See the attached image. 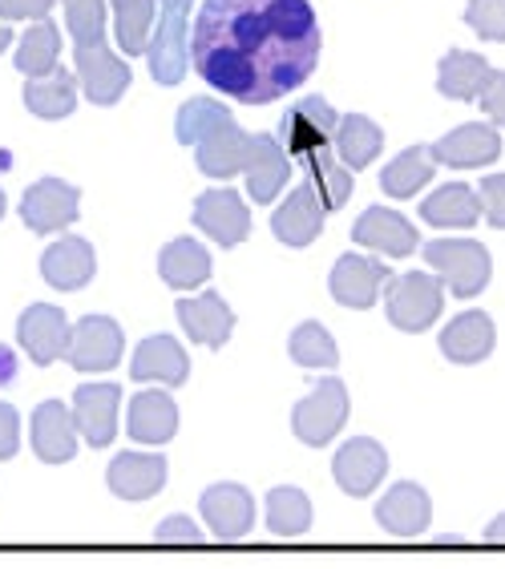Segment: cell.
<instances>
[{
  "label": "cell",
  "instance_id": "1",
  "mask_svg": "<svg viewBox=\"0 0 505 569\" xmlns=\"http://www.w3.org/2000/svg\"><path fill=\"white\" fill-rule=\"evenodd\" d=\"M319 17L308 0H202L190 66L227 101L287 98L319 61Z\"/></svg>",
  "mask_w": 505,
  "mask_h": 569
},
{
  "label": "cell",
  "instance_id": "2",
  "mask_svg": "<svg viewBox=\"0 0 505 569\" xmlns=\"http://www.w3.org/2000/svg\"><path fill=\"white\" fill-rule=\"evenodd\" d=\"M190 4L195 0H158V29L146 49L158 86H178L190 69Z\"/></svg>",
  "mask_w": 505,
  "mask_h": 569
},
{
  "label": "cell",
  "instance_id": "3",
  "mask_svg": "<svg viewBox=\"0 0 505 569\" xmlns=\"http://www.w3.org/2000/svg\"><path fill=\"white\" fill-rule=\"evenodd\" d=\"M425 263L433 267L440 283H449V291L457 299H473L482 296L489 287V251H485L477 239H433L425 242Z\"/></svg>",
  "mask_w": 505,
  "mask_h": 569
},
{
  "label": "cell",
  "instance_id": "4",
  "mask_svg": "<svg viewBox=\"0 0 505 569\" xmlns=\"http://www.w3.org/2000/svg\"><path fill=\"white\" fill-rule=\"evenodd\" d=\"M388 323L396 331H408V336H420L440 319V307H445V283H440L433 271H408L396 274L388 283Z\"/></svg>",
  "mask_w": 505,
  "mask_h": 569
},
{
  "label": "cell",
  "instance_id": "5",
  "mask_svg": "<svg viewBox=\"0 0 505 569\" xmlns=\"http://www.w3.org/2000/svg\"><path fill=\"white\" fill-rule=\"evenodd\" d=\"M348 420V388H344L336 376L331 380H319L311 388V396H304L296 408H291V432H296L304 445L311 449H324L336 432Z\"/></svg>",
  "mask_w": 505,
  "mask_h": 569
},
{
  "label": "cell",
  "instance_id": "6",
  "mask_svg": "<svg viewBox=\"0 0 505 569\" xmlns=\"http://www.w3.org/2000/svg\"><path fill=\"white\" fill-rule=\"evenodd\" d=\"M396 274L388 263H376V259H364V254H340L336 267H331V299L340 307H351V311H368L376 307V299L385 296L388 283Z\"/></svg>",
  "mask_w": 505,
  "mask_h": 569
},
{
  "label": "cell",
  "instance_id": "7",
  "mask_svg": "<svg viewBox=\"0 0 505 569\" xmlns=\"http://www.w3.org/2000/svg\"><path fill=\"white\" fill-rule=\"evenodd\" d=\"M69 336H73V328H69L66 311L53 303L24 307L21 319H17V340H21V348L29 351V360H33L37 368H49V363L66 360Z\"/></svg>",
  "mask_w": 505,
  "mask_h": 569
},
{
  "label": "cell",
  "instance_id": "8",
  "mask_svg": "<svg viewBox=\"0 0 505 569\" xmlns=\"http://www.w3.org/2000/svg\"><path fill=\"white\" fill-rule=\"evenodd\" d=\"M336 126H340V113L331 110V101H324V98L296 101V106L284 113V121H279V138H284V146H287V158H299V162H304L308 153L324 150V146L331 142Z\"/></svg>",
  "mask_w": 505,
  "mask_h": 569
},
{
  "label": "cell",
  "instance_id": "9",
  "mask_svg": "<svg viewBox=\"0 0 505 569\" xmlns=\"http://www.w3.org/2000/svg\"><path fill=\"white\" fill-rule=\"evenodd\" d=\"M81 214L78 187H69L61 178H37L21 198V219L37 234H53L61 227H73Z\"/></svg>",
  "mask_w": 505,
  "mask_h": 569
},
{
  "label": "cell",
  "instance_id": "10",
  "mask_svg": "<svg viewBox=\"0 0 505 569\" xmlns=\"http://www.w3.org/2000/svg\"><path fill=\"white\" fill-rule=\"evenodd\" d=\"M428 153L437 166L482 170V166H494L502 158V133H497V126H485V121H465V126H457L453 133L428 146Z\"/></svg>",
  "mask_w": 505,
  "mask_h": 569
},
{
  "label": "cell",
  "instance_id": "11",
  "mask_svg": "<svg viewBox=\"0 0 505 569\" xmlns=\"http://www.w3.org/2000/svg\"><path fill=\"white\" fill-rule=\"evenodd\" d=\"M126 348V336L110 316H86L78 319V328L69 336V356L66 360L78 372H113Z\"/></svg>",
  "mask_w": 505,
  "mask_h": 569
},
{
  "label": "cell",
  "instance_id": "12",
  "mask_svg": "<svg viewBox=\"0 0 505 569\" xmlns=\"http://www.w3.org/2000/svg\"><path fill=\"white\" fill-rule=\"evenodd\" d=\"M195 227L215 239L219 247H239L247 234H251V210L242 202V194L219 187V190H202L195 202Z\"/></svg>",
  "mask_w": 505,
  "mask_h": 569
},
{
  "label": "cell",
  "instance_id": "13",
  "mask_svg": "<svg viewBox=\"0 0 505 569\" xmlns=\"http://www.w3.org/2000/svg\"><path fill=\"white\" fill-rule=\"evenodd\" d=\"M118 408L121 388L118 383H81L73 392V420L86 437L89 449H110L118 437Z\"/></svg>",
  "mask_w": 505,
  "mask_h": 569
},
{
  "label": "cell",
  "instance_id": "14",
  "mask_svg": "<svg viewBox=\"0 0 505 569\" xmlns=\"http://www.w3.org/2000/svg\"><path fill=\"white\" fill-rule=\"evenodd\" d=\"M385 472H388V452L373 437H351L331 457V477H336V485L348 497H368L376 485L385 481Z\"/></svg>",
  "mask_w": 505,
  "mask_h": 569
},
{
  "label": "cell",
  "instance_id": "15",
  "mask_svg": "<svg viewBox=\"0 0 505 569\" xmlns=\"http://www.w3.org/2000/svg\"><path fill=\"white\" fill-rule=\"evenodd\" d=\"M198 513L210 526V537H219V541H242L255 526L251 493L231 481L210 485L207 493H202V501H198Z\"/></svg>",
  "mask_w": 505,
  "mask_h": 569
},
{
  "label": "cell",
  "instance_id": "16",
  "mask_svg": "<svg viewBox=\"0 0 505 569\" xmlns=\"http://www.w3.org/2000/svg\"><path fill=\"white\" fill-rule=\"evenodd\" d=\"M73 61H78L81 89H86V98L93 101V106H113V101L130 89V66L113 53L110 44L73 49Z\"/></svg>",
  "mask_w": 505,
  "mask_h": 569
},
{
  "label": "cell",
  "instance_id": "17",
  "mask_svg": "<svg viewBox=\"0 0 505 569\" xmlns=\"http://www.w3.org/2000/svg\"><path fill=\"white\" fill-rule=\"evenodd\" d=\"M351 242H360L368 251L388 254V259H408V254L417 251L420 234L400 210L368 207L360 219H356V227H351Z\"/></svg>",
  "mask_w": 505,
  "mask_h": 569
},
{
  "label": "cell",
  "instance_id": "18",
  "mask_svg": "<svg viewBox=\"0 0 505 569\" xmlns=\"http://www.w3.org/2000/svg\"><path fill=\"white\" fill-rule=\"evenodd\" d=\"M247 153H251V133H242L235 126V118H222L219 126H210L202 138L195 142V162L207 178H235L242 174L247 166Z\"/></svg>",
  "mask_w": 505,
  "mask_h": 569
},
{
  "label": "cell",
  "instance_id": "19",
  "mask_svg": "<svg viewBox=\"0 0 505 569\" xmlns=\"http://www.w3.org/2000/svg\"><path fill=\"white\" fill-rule=\"evenodd\" d=\"M324 214H328V210L319 202L316 187L304 178V182L275 207V214H271L275 239L287 242V247H308V242L319 239V230H324Z\"/></svg>",
  "mask_w": 505,
  "mask_h": 569
},
{
  "label": "cell",
  "instance_id": "20",
  "mask_svg": "<svg viewBox=\"0 0 505 569\" xmlns=\"http://www.w3.org/2000/svg\"><path fill=\"white\" fill-rule=\"evenodd\" d=\"M242 174H247V194L255 198V207L275 202L279 190L287 187V174H291V158H287L284 142L271 133H255Z\"/></svg>",
  "mask_w": 505,
  "mask_h": 569
},
{
  "label": "cell",
  "instance_id": "21",
  "mask_svg": "<svg viewBox=\"0 0 505 569\" xmlns=\"http://www.w3.org/2000/svg\"><path fill=\"white\" fill-rule=\"evenodd\" d=\"M175 316H178V323H182V331H187L190 340L202 343V348H215V351L231 340V331H235V311L227 307V299H222L219 291L178 299Z\"/></svg>",
  "mask_w": 505,
  "mask_h": 569
},
{
  "label": "cell",
  "instance_id": "22",
  "mask_svg": "<svg viewBox=\"0 0 505 569\" xmlns=\"http://www.w3.org/2000/svg\"><path fill=\"white\" fill-rule=\"evenodd\" d=\"M33 452L44 465H69L78 457V420L61 400H44L33 408Z\"/></svg>",
  "mask_w": 505,
  "mask_h": 569
},
{
  "label": "cell",
  "instance_id": "23",
  "mask_svg": "<svg viewBox=\"0 0 505 569\" xmlns=\"http://www.w3.org/2000/svg\"><path fill=\"white\" fill-rule=\"evenodd\" d=\"M376 521L385 526V533L408 541V537H420L428 529V521H433V501H428V493L420 489V485L400 481L380 497V505H376Z\"/></svg>",
  "mask_w": 505,
  "mask_h": 569
},
{
  "label": "cell",
  "instance_id": "24",
  "mask_svg": "<svg viewBox=\"0 0 505 569\" xmlns=\"http://www.w3.org/2000/svg\"><path fill=\"white\" fill-rule=\"evenodd\" d=\"M106 485L121 501H150L166 485V457H158V452H121L106 469Z\"/></svg>",
  "mask_w": 505,
  "mask_h": 569
},
{
  "label": "cell",
  "instance_id": "25",
  "mask_svg": "<svg viewBox=\"0 0 505 569\" xmlns=\"http://www.w3.org/2000/svg\"><path fill=\"white\" fill-rule=\"evenodd\" d=\"M190 376V360L175 336H150L138 343L130 363V380L138 383H166V388H182Z\"/></svg>",
  "mask_w": 505,
  "mask_h": 569
},
{
  "label": "cell",
  "instance_id": "26",
  "mask_svg": "<svg viewBox=\"0 0 505 569\" xmlns=\"http://www.w3.org/2000/svg\"><path fill=\"white\" fill-rule=\"evenodd\" d=\"M93 271H98V259H93V247L81 234H66L41 254L44 283L57 287V291H81L93 279Z\"/></svg>",
  "mask_w": 505,
  "mask_h": 569
},
{
  "label": "cell",
  "instance_id": "27",
  "mask_svg": "<svg viewBox=\"0 0 505 569\" xmlns=\"http://www.w3.org/2000/svg\"><path fill=\"white\" fill-rule=\"evenodd\" d=\"M494 343H497L494 319L485 316V311H462L457 319H449V328L440 331V351H445V360L465 363V368L489 360Z\"/></svg>",
  "mask_w": 505,
  "mask_h": 569
},
{
  "label": "cell",
  "instance_id": "28",
  "mask_svg": "<svg viewBox=\"0 0 505 569\" xmlns=\"http://www.w3.org/2000/svg\"><path fill=\"white\" fill-rule=\"evenodd\" d=\"M489 73H494V66H489L482 53L453 49V53L440 57V66H437V93L449 101H477L485 81H489Z\"/></svg>",
  "mask_w": 505,
  "mask_h": 569
},
{
  "label": "cell",
  "instance_id": "29",
  "mask_svg": "<svg viewBox=\"0 0 505 569\" xmlns=\"http://www.w3.org/2000/svg\"><path fill=\"white\" fill-rule=\"evenodd\" d=\"M78 86H81L78 77L57 66L53 73L24 81V106H29V113H37L44 121L69 118V113L78 110Z\"/></svg>",
  "mask_w": 505,
  "mask_h": 569
},
{
  "label": "cell",
  "instance_id": "30",
  "mask_svg": "<svg viewBox=\"0 0 505 569\" xmlns=\"http://www.w3.org/2000/svg\"><path fill=\"white\" fill-rule=\"evenodd\" d=\"M158 274L166 287L175 291H190L210 279V254L198 239H175L158 251Z\"/></svg>",
  "mask_w": 505,
  "mask_h": 569
},
{
  "label": "cell",
  "instance_id": "31",
  "mask_svg": "<svg viewBox=\"0 0 505 569\" xmlns=\"http://www.w3.org/2000/svg\"><path fill=\"white\" fill-rule=\"evenodd\" d=\"M130 437L142 445H166L178 432V405L170 392H138L130 400Z\"/></svg>",
  "mask_w": 505,
  "mask_h": 569
},
{
  "label": "cell",
  "instance_id": "32",
  "mask_svg": "<svg viewBox=\"0 0 505 569\" xmlns=\"http://www.w3.org/2000/svg\"><path fill=\"white\" fill-rule=\"evenodd\" d=\"M482 214V202H477V190L465 187V182H453V187H440L420 202V219L428 227L440 230H465L477 222Z\"/></svg>",
  "mask_w": 505,
  "mask_h": 569
},
{
  "label": "cell",
  "instance_id": "33",
  "mask_svg": "<svg viewBox=\"0 0 505 569\" xmlns=\"http://www.w3.org/2000/svg\"><path fill=\"white\" fill-rule=\"evenodd\" d=\"M331 142H336V158L348 166L351 174H360L364 166L376 162V153L385 146V133L376 126L373 118H364V113H348L340 118L336 133H331Z\"/></svg>",
  "mask_w": 505,
  "mask_h": 569
},
{
  "label": "cell",
  "instance_id": "34",
  "mask_svg": "<svg viewBox=\"0 0 505 569\" xmlns=\"http://www.w3.org/2000/svg\"><path fill=\"white\" fill-rule=\"evenodd\" d=\"M57 61H61V29H57L49 17H44V21H37L33 29L21 37V44H17V57H12V66H17V73L29 81V77L53 73Z\"/></svg>",
  "mask_w": 505,
  "mask_h": 569
},
{
  "label": "cell",
  "instance_id": "35",
  "mask_svg": "<svg viewBox=\"0 0 505 569\" xmlns=\"http://www.w3.org/2000/svg\"><path fill=\"white\" fill-rule=\"evenodd\" d=\"M113 4V41L126 57H146L155 33V0H110Z\"/></svg>",
  "mask_w": 505,
  "mask_h": 569
},
{
  "label": "cell",
  "instance_id": "36",
  "mask_svg": "<svg viewBox=\"0 0 505 569\" xmlns=\"http://www.w3.org/2000/svg\"><path fill=\"white\" fill-rule=\"evenodd\" d=\"M433 174H437V162H433L428 146H408L405 153H396L393 162L385 166L380 190H385L388 198H413Z\"/></svg>",
  "mask_w": 505,
  "mask_h": 569
},
{
  "label": "cell",
  "instance_id": "37",
  "mask_svg": "<svg viewBox=\"0 0 505 569\" xmlns=\"http://www.w3.org/2000/svg\"><path fill=\"white\" fill-rule=\"evenodd\" d=\"M267 529L275 537H304L311 529V501L296 485H279L267 493Z\"/></svg>",
  "mask_w": 505,
  "mask_h": 569
},
{
  "label": "cell",
  "instance_id": "38",
  "mask_svg": "<svg viewBox=\"0 0 505 569\" xmlns=\"http://www.w3.org/2000/svg\"><path fill=\"white\" fill-rule=\"evenodd\" d=\"M304 166H308V182L316 187L324 210H340L351 198V170L340 162V158H331L328 146L316 150V153H308Z\"/></svg>",
  "mask_w": 505,
  "mask_h": 569
},
{
  "label": "cell",
  "instance_id": "39",
  "mask_svg": "<svg viewBox=\"0 0 505 569\" xmlns=\"http://www.w3.org/2000/svg\"><path fill=\"white\" fill-rule=\"evenodd\" d=\"M291 360L299 363V368H336L340 363V348H336V340H331V331L324 328V323H316V319H308V323H299L296 331H291Z\"/></svg>",
  "mask_w": 505,
  "mask_h": 569
},
{
  "label": "cell",
  "instance_id": "40",
  "mask_svg": "<svg viewBox=\"0 0 505 569\" xmlns=\"http://www.w3.org/2000/svg\"><path fill=\"white\" fill-rule=\"evenodd\" d=\"M66 4V29L73 37V49L106 44V9L110 0H61Z\"/></svg>",
  "mask_w": 505,
  "mask_h": 569
},
{
  "label": "cell",
  "instance_id": "41",
  "mask_svg": "<svg viewBox=\"0 0 505 569\" xmlns=\"http://www.w3.org/2000/svg\"><path fill=\"white\" fill-rule=\"evenodd\" d=\"M222 118H231V110H227L222 101L190 98V101H182V110H178V118H175V138L182 146H195L198 138H202L210 126H219Z\"/></svg>",
  "mask_w": 505,
  "mask_h": 569
},
{
  "label": "cell",
  "instance_id": "42",
  "mask_svg": "<svg viewBox=\"0 0 505 569\" xmlns=\"http://www.w3.org/2000/svg\"><path fill=\"white\" fill-rule=\"evenodd\" d=\"M465 24L482 41H505V0H469L465 4Z\"/></svg>",
  "mask_w": 505,
  "mask_h": 569
},
{
  "label": "cell",
  "instance_id": "43",
  "mask_svg": "<svg viewBox=\"0 0 505 569\" xmlns=\"http://www.w3.org/2000/svg\"><path fill=\"white\" fill-rule=\"evenodd\" d=\"M477 202H482L485 219L494 222L497 230H505V174L482 178V190H477Z\"/></svg>",
  "mask_w": 505,
  "mask_h": 569
},
{
  "label": "cell",
  "instance_id": "44",
  "mask_svg": "<svg viewBox=\"0 0 505 569\" xmlns=\"http://www.w3.org/2000/svg\"><path fill=\"white\" fill-rule=\"evenodd\" d=\"M477 106H482L485 118L494 121L497 130H505V73H502V69H494V73H489V81H485Z\"/></svg>",
  "mask_w": 505,
  "mask_h": 569
},
{
  "label": "cell",
  "instance_id": "45",
  "mask_svg": "<svg viewBox=\"0 0 505 569\" xmlns=\"http://www.w3.org/2000/svg\"><path fill=\"white\" fill-rule=\"evenodd\" d=\"M155 541H162V546H198V541H202V529H198L190 517H166L162 526L155 529Z\"/></svg>",
  "mask_w": 505,
  "mask_h": 569
},
{
  "label": "cell",
  "instance_id": "46",
  "mask_svg": "<svg viewBox=\"0 0 505 569\" xmlns=\"http://www.w3.org/2000/svg\"><path fill=\"white\" fill-rule=\"evenodd\" d=\"M17 449H21V417L17 408L0 400V460L17 457Z\"/></svg>",
  "mask_w": 505,
  "mask_h": 569
},
{
  "label": "cell",
  "instance_id": "47",
  "mask_svg": "<svg viewBox=\"0 0 505 569\" xmlns=\"http://www.w3.org/2000/svg\"><path fill=\"white\" fill-rule=\"evenodd\" d=\"M53 12V0H0L4 21H44Z\"/></svg>",
  "mask_w": 505,
  "mask_h": 569
},
{
  "label": "cell",
  "instance_id": "48",
  "mask_svg": "<svg viewBox=\"0 0 505 569\" xmlns=\"http://www.w3.org/2000/svg\"><path fill=\"white\" fill-rule=\"evenodd\" d=\"M17 376V360H12L9 348H0V383H9Z\"/></svg>",
  "mask_w": 505,
  "mask_h": 569
},
{
  "label": "cell",
  "instance_id": "49",
  "mask_svg": "<svg viewBox=\"0 0 505 569\" xmlns=\"http://www.w3.org/2000/svg\"><path fill=\"white\" fill-rule=\"evenodd\" d=\"M485 541H489V546H505V513L497 517V521H489V529H485Z\"/></svg>",
  "mask_w": 505,
  "mask_h": 569
},
{
  "label": "cell",
  "instance_id": "50",
  "mask_svg": "<svg viewBox=\"0 0 505 569\" xmlns=\"http://www.w3.org/2000/svg\"><path fill=\"white\" fill-rule=\"evenodd\" d=\"M12 37H17V33H12L9 24H0V53H4V49L12 44Z\"/></svg>",
  "mask_w": 505,
  "mask_h": 569
},
{
  "label": "cell",
  "instance_id": "51",
  "mask_svg": "<svg viewBox=\"0 0 505 569\" xmlns=\"http://www.w3.org/2000/svg\"><path fill=\"white\" fill-rule=\"evenodd\" d=\"M0 219H4V194H0Z\"/></svg>",
  "mask_w": 505,
  "mask_h": 569
}]
</instances>
